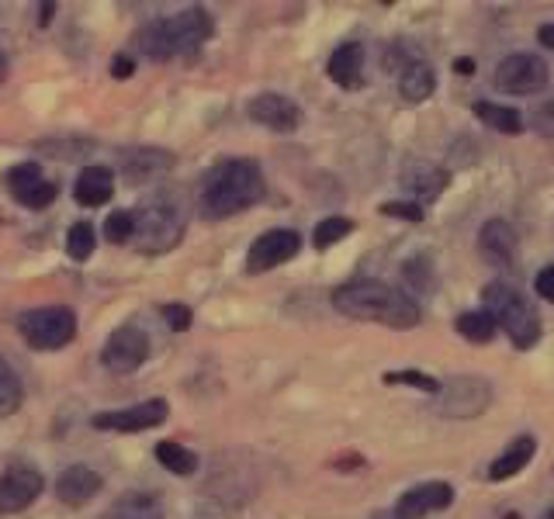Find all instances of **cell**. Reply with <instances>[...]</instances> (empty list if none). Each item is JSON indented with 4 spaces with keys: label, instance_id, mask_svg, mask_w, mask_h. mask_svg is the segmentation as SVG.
Returning a JSON list of instances; mask_svg holds the SVG:
<instances>
[{
    "label": "cell",
    "instance_id": "obj_30",
    "mask_svg": "<svg viewBox=\"0 0 554 519\" xmlns=\"http://www.w3.org/2000/svg\"><path fill=\"white\" fill-rule=\"evenodd\" d=\"M104 236L115 246L129 243V239L136 236V212H111L108 222H104Z\"/></svg>",
    "mask_w": 554,
    "mask_h": 519
},
{
    "label": "cell",
    "instance_id": "obj_6",
    "mask_svg": "<svg viewBox=\"0 0 554 519\" xmlns=\"http://www.w3.org/2000/svg\"><path fill=\"white\" fill-rule=\"evenodd\" d=\"M18 329L25 336V343L35 346V350H59V346H66L77 336V312L66 305L35 308V312L21 315Z\"/></svg>",
    "mask_w": 554,
    "mask_h": 519
},
{
    "label": "cell",
    "instance_id": "obj_17",
    "mask_svg": "<svg viewBox=\"0 0 554 519\" xmlns=\"http://www.w3.org/2000/svg\"><path fill=\"white\" fill-rule=\"evenodd\" d=\"M329 80L340 84L343 90H357L364 84V45L347 42L329 56Z\"/></svg>",
    "mask_w": 554,
    "mask_h": 519
},
{
    "label": "cell",
    "instance_id": "obj_33",
    "mask_svg": "<svg viewBox=\"0 0 554 519\" xmlns=\"http://www.w3.org/2000/svg\"><path fill=\"white\" fill-rule=\"evenodd\" d=\"M39 177H42L39 163H18V167H11L4 173V184L11 187V191H18V187L32 184V180H39Z\"/></svg>",
    "mask_w": 554,
    "mask_h": 519
},
{
    "label": "cell",
    "instance_id": "obj_29",
    "mask_svg": "<svg viewBox=\"0 0 554 519\" xmlns=\"http://www.w3.org/2000/svg\"><path fill=\"white\" fill-rule=\"evenodd\" d=\"M354 232V222L350 218H323V222L316 225V246L319 250H326V246H333V243H340L343 236H350Z\"/></svg>",
    "mask_w": 554,
    "mask_h": 519
},
{
    "label": "cell",
    "instance_id": "obj_7",
    "mask_svg": "<svg viewBox=\"0 0 554 519\" xmlns=\"http://www.w3.org/2000/svg\"><path fill=\"white\" fill-rule=\"evenodd\" d=\"M440 416L447 419H471V416H482L492 402V388L485 378L478 374H458V378H447L440 385Z\"/></svg>",
    "mask_w": 554,
    "mask_h": 519
},
{
    "label": "cell",
    "instance_id": "obj_28",
    "mask_svg": "<svg viewBox=\"0 0 554 519\" xmlns=\"http://www.w3.org/2000/svg\"><path fill=\"white\" fill-rule=\"evenodd\" d=\"M14 194V201L18 205H25V208H49L52 201H56V184L46 177H39V180H32V184H25V187H18V191H11Z\"/></svg>",
    "mask_w": 554,
    "mask_h": 519
},
{
    "label": "cell",
    "instance_id": "obj_22",
    "mask_svg": "<svg viewBox=\"0 0 554 519\" xmlns=\"http://www.w3.org/2000/svg\"><path fill=\"white\" fill-rule=\"evenodd\" d=\"M447 180H451V177H447L440 167H409L406 173H402V184H406L413 194H419L423 201L440 198V194H444V187H447Z\"/></svg>",
    "mask_w": 554,
    "mask_h": 519
},
{
    "label": "cell",
    "instance_id": "obj_15",
    "mask_svg": "<svg viewBox=\"0 0 554 519\" xmlns=\"http://www.w3.org/2000/svg\"><path fill=\"white\" fill-rule=\"evenodd\" d=\"M101 488H104L101 475H97L94 468H87V464H73V468H66L63 475L56 478L59 502H66V506H73V509L87 506Z\"/></svg>",
    "mask_w": 554,
    "mask_h": 519
},
{
    "label": "cell",
    "instance_id": "obj_26",
    "mask_svg": "<svg viewBox=\"0 0 554 519\" xmlns=\"http://www.w3.org/2000/svg\"><path fill=\"white\" fill-rule=\"evenodd\" d=\"M496 319L489 312H464L458 315V333L471 343H489L496 336Z\"/></svg>",
    "mask_w": 554,
    "mask_h": 519
},
{
    "label": "cell",
    "instance_id": "obj_23",
    "mask_svg": "<svg viewBox=\"0 0 554 519\" xmlns=\"http://www.w3.org/2000/svg\"><path fill=\"white\" fill-rule=\"evenodd\" d=\"M475 118H482L489 129L503 132V135H516L523 132V115L516 108H503V104H489V101H478L475 104Z\"/></svg>",
    "mask_w": 554,
    "mask_h": 519
},
{
    "label": "cell",
    "instance_id": "obj_42",
    "mask_svg": "<svg viewBox=\"0 0 554 519\" xmlns=\"http://www.w3.org/2000/svg\"><path fill=\"white\" fill-rule=\"evenodd\" d=\"M541 519H554V506H548V509H544V513H541Z\"/></svg>",
    "mask_w": 554,
    "mask_h": 519
},
{
    "label": "cell",
    "instance_id": "obj_40",
    "mask_svg": "<svg viewBox=\"0 0 554 519\" xmlns=\"http://www.w3.org/2000/svg\"><path fill=\"white\" fill-rule=\"evenodd\" d=\"M52 14H56V4H42V7H39V25H42V28H46L49 21H52Z\"/></svg>",
    "mask_w": 554,
    "mask_h": 519
},
{
    "label": "cell",
    "instance_id": "obj_20",
    "mask_svg": "<svg viewBox=\"0 0 554 519\" xmlns=\"http://www.w3.org/2000/svg\"><path fill=\"white\" fill-rule=\"evenodd\" d=\"M534 450H537L534 436H520V440H513V443H509L506 454L492 461L489 478H492V481H506V478H513L516 471L527 468V461H530V457H534Z\"/></svg>",
    "mask_w": 554,
    "mask_h": 519
},
{
    "label": "cell",
    "instance_id": "obj_35",
    "mask_svg": "<svg viewBox=\"0 0 554 519\" xmlns=\"http://www.w3.org/2000/svg\"><path fill=\"white\" fill-rule=\"evenodd\" d=\"M163 319H167L170 329H177V333H184L187 326H191V308L187 305H163Z\"/></svg>",
    "mask_w": 554,
    "mask_h": 519
},
{
    "label": "cell",
    "instance_id": "obj_9",
    "mask_svg": "<svg viewBox=\"0 0 554 519\" xmlns=\"http://www.w3.org/2000/svg\"><path fill=\"white\" fill-rule=\"evenodd\" d=\"M146 357H149V336L142 333L139 326L115 329V333L108 336V343H104V350H101L104 367L115 371V374L139 371V367L146 364Z\"/></svg>",
    "mask_w": 554,
    "mask_h": 519
},
{
    "label": "cell",
    "instance_id": "obj_19",
    "mask_svg": "<svg viewBox=\"0 0 554 519\" xmlns=\"http://www.w3.org/2000/svg\"><path fill=\"white\" fill-rule=\"evenodd\" d=\"M433 90H437V73H433V66H426L416 59L413 66H406V70L399 73V94L406 97L409 104L426 101Z\"/></svg>",
    "mask_w": 554,
    "mask_h": 519
},
{
    "label": "cell",
    "instance_id": "obj_21",
    "mask_svg": "<svg viewBox=\"0 0 554 519\" xmlns=\"http://www.w3.org/2000/svg\"><path fill=\"white\" fill-rule=\"evenodd\" d=\"M108 519H163V506L149 492H129L111 506Z\"/></svg>",
    "mask_w": 554,
    "mask_h": 519
},
{
    "label": "cell",
    "instance_id": "obj_18",
    "mask_svg": "<svg viewBox=\"0 0 554 519\" xmlns=\"http://www.w3.org/2000/svg\"><path fill=\"white\" fill-rule=\"evenodd\" d=\"M111 194H115V173H111L108 167H87L77 177V184H73V198H77L84 208L108 205Z\"/></svg>",
    "mask_w": 554,
    "mask_h": 519
},
{
    "label": "cell",
    "instance_id": "obj_34",
    "mask_svg": "<svg viewBox=\"0 0 554 519\" xmlns=\"http://www.w3.org/2000/svg\"><path fill=\"white\" fill-rule=\"evenodd\" d=\"M381 212L388 218H409V222H419V218H423V208H419L416 201H388V205H381Z\"/></svg>",
    "mask_w": 554,
    "mask_h": 519
},
{
    "label": "cell",
    "instance_id": "obj_25",
    "mask_svg": "<svg viewBox=\"0 0 554 519\" xmlns=\"http://www.w3.org/2000/svg\"><path fill=\"white\" fill-rule=\"evenodd\" d=\"M25 402V388H21V378L11 371L4 357H0V416H14Z\"/></svg>",
    "mask_w": 554,
    "mask_h": 519
},
{
    "label": "cell",
    "instance_id": "obj_14",
    "mask_svg": "<svg viewBox=\"0 0 554 519\" xmlns=\"http://www.w3.org/2000/svg\"><path fill=\"white\" fill-rule=\"evenodd\" d=\"M451 499H454V492H451L447 481L416 485L399 499V506H395V519H419V516L433 513V509H447L451 506Z\"/></svg>",
    "mask_w": 554,
    "mask_h": 519
},
{
    "label": "cell",
    "instance_id": "obj_1",
    "mask_svg": "<svg viewBox=\"0 0 554 519\" xmlns=\"http://www.w3.org/2000/svg\"><path fill=\"white\" fill-rule=\"evenodd\" d=\"M212 14L205 7H187L181 14H163L136 32V49L153 63H167L177 56H191L212 39Z\"/></svg>",
    "mask_w": 554,
    "mask_h": 519
},
{
    "label": "cell",
    "instance_id": "obj_43",
    "mask_svg": "<svg viewBox=\"0 0 554 519\" xmlns=\"http://www.w3.org/2000/svg\"><path fill=\"white\" fill-rule=\"evenodd\" d=\"M392 519H395V516H392Z\"/></svg>",
    "mask_w": 554,
    "mask_h": 519
},
{
    "label": "cell",
    "instance_id": "obj_11",
    "mask_svg": "<svg viewBox=\"0 0 554 519\" xmlns=\"http://www.w3.org/2000/svg\"><path fill=\"white\" fill-rule=\"evenodd\" d=\"M298 250H302V236L295 229H271L253 239L250 253H246V270L250 274H264V270H274L284 260H291Z\"/></svg>",
    "mask_w": 554,
    "mask_h": 519
},
{
    "label": "cell",
    "instance_id": "obj_41",
    "mask_svg": "<svg viewBox=\"0 0 554 519\" xmlns=\"http://www.w3.org/2000/svg\"><path fill=\"white\" fill-rule=\"evenodd\" d=\"M4 77H7V59H4V52H0V84H4Z\"/></svg>",
    "mask_w": 554,
    "mask_h": 519
},
{
    "label": "cell",
    "instance_id": "obj_4",
    "mask_svg": "<svg viewBox=\"0 0 554 519\" xmlns=\"http://www.w3.org/2000/svg\"><path fill=\"white\" fill-rule=\"evenodd\" d=\"M482 298H485V312L496 319V326L506 329V336L516 343V350H530V346L541 340V319H537L534 305L516 288H509L503 281H492L485 284Z\"/></svg>",
    "mask_w": 554,
    "mask_h": 519
},
{
    "label": "cell",
    "instance_id": "obj_27",
    "mask_svg": "<svg viewBox=\"0 0 554 519\" xmlns=\"http://www.w3.org/2000/svg\"><path fill=\"white\" fill-rule=\"evenodd\" d=\"M97 250V232L91 222H73L66 232V253L73 260H91Z\"/></svg>",
    "mask_w": 554,
    "mask_h": 519
},
{
    "label": "cell",
    "instance_id": "obj_16",
    "mask_svg": "<svg viewBox=\"0 0 554 519\" xmlns=\"http://www.w3.org/2000/svg\"><path fill=\"white\" fill-rule=\"evenodd\" d=\"M478 246H482L485 260L496 263V267H509L516 257V232L513 225L503 222V218H492V222L482 225L478 232Z\"/></svg>",
    "mask_w": 554,
    "mask_h": 519
},
{
    "label": "cell",
    "instance_id": "obj_32",
    "mask_svg": "<svg viewBox=\"0 0 554 519\" xmlns=\"http://www.w3.org/2000/svg\"><path fill=\"white\" fill-rule=\"evenodd\" d=\"M530 125H534L541 135L554 139V97H548V101H541V104H534V111H530Z\"/></svg>",
    "mask_w": 554,
    "mask_h": 519
},
{
    "label": "cell",
    "instance_id": "obj_36",
    "mask_svg": "<svg viewBox=\"0 0 554 519\" xmlns=\"http://www.w3.org/2000/svg\"><path fill=\"white\" fill-rule=\"evenodd\" d=\"M534 288H537V295H541L544 302H551V305H554V267H544L541 274H537Z\"/></svg>",
    "mask_w": 554,
    "mask_h": 519
},
{
    "label": "cell",
    "instance_id": "obj_3",
    "mask_svg": "<svg viewBox=\"0 0 554 519\" xmlns=\"http://www.w3.org/2000/svg\"><path fill=\"white\" fill-rule=\"evenodd\" d=\"M264 198V173L253 160L219 163L201 184V212L212 222L239 215Z\"/></svg>",
    "mask_w": 554,
    "mask_h": 519
},
{
    "label": "cell",
    "instance_id": "obj_31",
    "mask_svg": "<svg viewBox=\"0 0 554 519\" xmlns=\"http://www.w3.org/2000/svg\"><path fill=\"white\" fill-rule=\"evenodd\" d=\"M385 381H388V385H413L419 391H433V395L440 391L437 378H430V374H419V371H388Z\"/></svg>",
    "mask_w": 554,
    "mask_h": 519
},
{
    "label": "cell",
    "instance_id": "obj_39",
    "mask_svg": "<svg viewBox=\"0 0 554 519\" xmlns=\"http://www.w3.org/2000/svg\"><path fill=\"white\" fill-rule=\"evenodd\" d=\"M454 73H458V77H471V73H475V63H471V59H454Z\"/></svg>",
    "mask_w": 554,
    "mask_h": 519
},
{
    "label": "cell",
    "instance_id": "obj_12",
    "mask_svg": "<svg viewBox=\"0 0 554 519\" xmlns=\"http://www.w3.org/2000/svg\"><path fill=\"white\" fill-rule=\"evenodd\" d=\"M167 419V402L163 398H149V402L129 405V409H118V412H97L91 423L97 430H111V433H142V430H153Z\"/></svg>",
    "mask_w": 554,
    "mask_h": 519
},
{
    "label": "cell",
    "instance_id": "obj_38",
    "mask_svg": "<svg viewBox=\"0 0 554 519\" xmlns=\"http://www.w3.org/2000/svg\"><path fill=\"white\" fill-rule=\"evenodd\" d=\"M537 42L548 45V49H554V25H541V28H537Z\"/></svg>",
    "mask_w": 554,
    "mask_h": 519
},
{
    "label": "cell",
    "instance_id": "obj_24",
    "mask_svg": "<svg viewBox=\"0 0 554 519\" xmlns=\"http://www.w3.org/2000/svg\"><path fill=\"white\" fill-rule=\"evenodd\" d=\"M156 461H160L167 471H174V475H194V471H198V454L181 447V443H174V440L156 443Z\"/></svg>",
    "mask_w": 554,
    "mask_h": 519
},
{
    "label": "cell",
    "instance_id": "obj_13",
    "mask_svg": "<svg viewBox=\"0 0 554 519\" xmlns=\"http://www.w3.org/2000/svg\"><path fill=\"white\" fill-rule=\"evenodd\" d=\"M250 118L274 132H295L298 122H302V111H298L295 101H288L284 94H260L250 101Z\"/></svg>",
    "mask_w": 554,
    "mask_h": 519
},
{
    "label": "cell",
    "instance_id": "obj_2",
    "mask_svg": "<svg viewBox=\"0 0 554 519\" xmlns=\"http://www.w3.org/2000/svg\"><path fill=\"white\" fill-rule=\"evenodd\" d=\"M333 308L347 319L381 322L392 329H413L419 322V305L385 281H350L333 291Z\"/></svg>",
    "mask_w": 554,
    "mask_h": 519
},
{
    "label": "cell",
    "instance_id": "obj_37",
    "mask_svg": "<svg viewBox=\"0 0 554 519\" xmlns=\"http://www.w3.org/2000/svg\"><path fill=\"white\" fill-rule=\"evenodd\" d=\"M132 70H136V63H132L129 56H115V59H111V77L129 80V77H132Z\"/></svg>",
    "mask_w": 554,
    "mask_h": 519
},
{
    "label": "cell",
    "instance_id": "obj_8",
    "mask_svg": "<svg viewBox=\"0 0 554 519\" xmlns=\"http://www.w3.org/2000/svg\"><path fill=\"white\" fill-rule=\"evenodd\" d=\"M499 94H513V97H527V94H541L548 87V63L534 52H513L503 63L496 66V77H492Z\"/></svg>",
    "mask_w": 554,
    "mask_h": 519
},
{
    "label": "cell",
    "instance_id": "obj_10",
    "mask_svg": "<svg viewBox=\"0 0 554 519\" xmlns=\"http://www.w3.org/2000/svg\"><path fill=\"white\" fill-rule=\"evenodd\" d=\"M42 485H46V478H42L39 468H32V464H11L0 475V516L28 509L42 495Z\"/></svg>",
    "mask_w": 554,
    "mask_h": 519
},
{
    "label": "cell",
    "instance_id": "obj_5",
    "mask_svg": "<svg viewBox=\"0 0 554 519\" xmlns=\"http://www.w3.org/2000/svg\"><path fill=\"white\" fill-rule=\"evenodd\" d=\"M184 236V212L167 198L146 201L136 212V236L142 253H163L177 246Z\"/></svg>",
    "mask_w": 554,
    "mask_h": 519
}]
</instances>
